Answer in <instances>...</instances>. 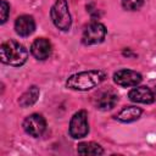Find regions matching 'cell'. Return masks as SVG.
I'll use <instances>...</instances> for the list:
<instances>
[{
	"label": "cell",
	"instance_id": "obj_1",
	"mask_svg": "<svg viewBox=\"0 0 156 156\" xmlns=\"http://www.w3.org/2000/svg\"><path fill=\"white\" fill-rule=\"evenodd\" d=\"M106 78V73L100 69H90L72 74L66 80V87L72 90H90L102 83Z\"/></svg>",
	"mask_w": 156,
	"mask_h": 156
},
{
	"label": "cell",
	"instance_id": "obj_2",
	"mask_svg": "<svg viewBox=\"0 0 156 156\" xmlns=\"http://www.w3.org/2000/svg\"><path fill=\"white\" fill-rule=\"evenodd\" d=\"M0 58L5 65L20 67L26 63L28 58V51L22 44L15 40H7L0 46Z\"/></svg>",
	"mask_w": 156,
	"mask_h": 156
},
{
	"label": "cell",
	"instance_id": "obj_3",
	"mask_svg": "<svg viewBox=\"0 0 156 156\" xmlns=\"http://www.w3.org/2000/svg\"><path fill=\"white\" fill-rule=\"evenodd\" d=\"M51 21L56 28L61 30H68L71 28V15L68 10V4L66 0H56L50 10Z\"/></svg>",
	"mask_w": 156,
	"mask_h": 156
},
{
	"label": "cell",
	"instance_id": "obj_4",
	"mask_svg": "<svg viewBox=\"0 0 156 156\" xmlns=\"http://www.w3.org/2000/svg\"><path fill=\"white\" fill-rule=\"evenodd\" d=\"M89 133L88 113L85 110H80L73 115L69 122V135L74 139H82Z\"/></svg>",
	"mask_w": 156,
	"mask_h": 156
},
{
	"label": "cell",
	"instance_id": "obj_5",
	"mask_svg": "<svg viewBox=\"0 0 156 156\" xmlns=\"http://www.w3.org/2000/svg\"><path fill=\"white\" fill-rule=\"evenodd\" d=\"M106 37V27L100 22H91L83 30L82 43L84 45H95L101 43Z\"/></svg>",
	"mask_w": 156,
	"mask_h": 156
},
{
	"label": "cell",
	"instance_id": "obj_6",
	"mask_svg": "<svg viewBox=\"0 0 156 156\" xmlns=\"http://www.w3.org/2000/svg\"><path fill=\"white\" fill-rule=\"evenodd\" d=\"M46 128V121L45 118L39 113H32L23 121V129L27 134L30 136L38 138L40 136Z\"/></svg>",
	"mask_w": 156,
	"mask_h": 156
},
{
	"label": "cell",
	"instance_id": "obj_7",
	"mask_svg": "<svg viewBox=\"0 0 156 156\" xmlns=\"http://www.w3.org/2000/svg\"><path fill=\"white\" fill-rule=\"evenodd\" d=\"M113 80L117 85L127 88V87H136L143 80V77L139 72L133 69H119L113 74Z\"/></svg>",
	"mask_w": 156,
	"mask_h": 156
},
{
	"label": "cell",
	"instance_id": "obj_8",
	"mask_svg": "<svg viewBox=\"0 0 156 156\" xmlns=\"http://www.w3.org/2000/svg\"><path fill=\"white\" fill-rule=\"evenodd\" d=\"M52 51L51 43L45 38H38L30 46V52L37 60H46Z\"/></svg>",
	"mask_w": 156,
	"mask_h": 156
},
{
	"label": "cell",
	"instance_id": "obj_9",
	"mask_svg": "<svg viewBox=\"0 0 156 156\" xmlns=\"http://www.w3.org/2000/svg\"><path fill=\"white\" fill-rule=\"evenodd\" d=\"M128 98L133 102L152 104L155 101V94L147 87H136L128 93Z\"/></svg>",
	"mask_w": 156,
	"mask_h": 156
},
{
	"label": "cell",
	"instance_id": "obj_10",
	"mask_svg": "<svg viewBox=\"0 0 156 156\" xmlns=\"http://www.w3.org/2000/svg\"><path fill=\"white\" fill-rule=\"evenodd\" d=\"M35 29V22L34 18L29 15H22L18 16L15 21V30L21 37H28L30 35Z\"/></svg>",
	"mask_w": 156,
	"mask_h": 156
},
{
	"label": "cell",
	"instance_id": "obj_11",
	"mask_svg": "<svg viewBox=\"0 0 156 156\" xmlns=\"http://www.w3.org/2000/svg\"><path fill=\"white\" fill-rule=\"evenodd\" d=\"M117 101H118L117 94L113 93L112 90H106V91L100 93L96 96L95 105H96V108L102 110V111H107V110L113 108L116 106Z\"/></svg>",
	"mask_w": 156,
	"mask_h": 156
},
{
	"label": "cell",
	"instance_id": "obj_12",
	"mask_svg": "<svg viewBox=\"0 0 156 156\" xmlns=\"http://www.w3.org/2000/svg\"><path fill=\"white\" fill-rule=\"evenodd\" d=\"M141 112H143V110L140 107H136V106H127V107H123L115 116V118L117 121H119V122L129 123V122L136 121L141 116Z\"/></svg>",
	"mask_w": 156,
	"mask_h": 156
},
{
	"label": "cell",
	"instance_id": "obj_13",
	"mask_svg": "<svg viewBox=\"0 0 156 156\" xmlns=\"http://www.w3.org/2000/svg\"><path fill=\"white\" fill-rule=\"evenodd\" d=\"M39 88L35 87V85H32L30 88H28L22 95L21 98L18 99V104L22 106V107H28V106H32L33 104L37 102L38 98H39Z\"/></svg>",
	"mask_w": 156,
	"mask_h": 156
},
{
	"label": "cell",
	"instance_id": "obj_14",
	"mask_svg": "<svg viewBox=\"0 0 156 156\" xmlns=\"http://www.w3.org/2000/svg\"><path fill=\"white\" fill-rule=\"evenodd\" d=\"M77 152L79 155H102L104 149L96 143H80L77 147Z\"/></svg>",
	"mask_w": 156,
	"mask_h": 156
},
{
	"label": "cell",
	"instance_id": "obj_15",
	"mask_svg": "<svg viewBox=\"0 0 156 156\" xmlns=\"http://www.w3.org/2000/svg\"><path fill=\"white\" fill-rule=\"evenodd\" d=\"M144 4V0H122V6L128 11H135L140 9Z\"/></svg>",
	"mask_w": 156,
	"mask_h": 156
},
{
	"label": "cell",
	"instance_id": "obj_16",
	"mask_svg": "<svg viewBox=\"0 0 156 156\" xmlns=\"http://www.w3.org/2000/svg\"><path fill=\"white\" fill-rule=\"evenodd\" d=\"M9 15H10V5L5 0H1V2H0V23H5L7 21Z\"/></svg>",
	"mask_w": 156,
	"mask_h": 156
}]
</instances>
